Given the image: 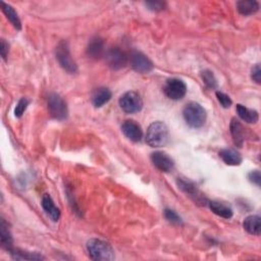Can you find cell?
Returning <instances> with one entry per match:
<instances>
[{"label": "cell", "mask_w": 261, "mask_h": 261, "mask_svg": "<svg viewBox=\"0 0 261 261\" xmlns=\"http://www.w3.org/2000/svg\"><path fill=\"white\" fill-rule=\"evenodd\" d=\"M230 132L234 141V144L237 147H243L244 145V141H245V137H244V128L242 126V124L240 123V121H238L237 119H232L231 121V125H230Z\"/></svg>", "instance_id": "18"}, {"label": "cell", "mask_w": 261, "mask_h": 261, "mask_svg": "<svg viewBox=\"0 0 261 261\" xmlns=\"http://www.w3.org/2000/svg\"><path fill=\"white\" fill-rule=\"evenodd\" d=\"M0 239H2V246L4 249L10 252L14 248V240L9 230V225L4 218L2 219V225H0Z\"/></svg>", "instance_id": "21"}, {"label": "cell", "mask_w": 261, "mask_h": 261, "mask_svg": "<svg viewBox=\"0 0 261 261\" xmlns=\"http://www.w3.org/2000/svg\"><path fill=\"white\" fill-rule=\"evenodd\" d=\"M145 6L148 8V10H150L155 13L163 11L166 7L165 3H162V2H147V3H145Z\"/></svg>", "instance_id": "29"}, {"label": "cell", "mask_w": 261, "mask_h": 261, "mask_svg": "<svg viewBox=\"0 0 261 261\" xmlns=\"http://www.w3.org/2000/svg\"><path fill=\"white\" fill-rule=\"evenodd\" d=\"M41 205L43 210L46 212V214L53 220V221H58L61 215L60 210L55 206L52 198L50 197V195L45 194L42 197L41 200Z\"/></svg>", "instance_id": "16"}, {"label": "cell", "mask_w": 261, "mask_h": 261, "mask_svg": "<svg viewBox=\"0 0 261 261\" xmlns=\"http://www.w3.org/2000/svg\"><path fill=\"white\" fill-rule=\"evenodd\" d=\"M129 62L132 68L139 73H149L152 71L154 65L145 54L139 51H133L129 57Z\"/></svg>", "instance_id": "8"}, {"label": "cell", "mask_w": 261, "mask_h": 261, "mask_svg": "<svg viewBox=\"0 0 261 261\" xmlns=\"http://www.w3.org/2000/svg\"><path fill=\"white\" fill-rule=\"evenodd\" d=\"M164 217L168 222L172 223V225H181L183 222L180 215L175 210H171L169 208H166L164 210Z\"/></svg>", "instance_id": "27"}, {"label": "cell", "mask_w": 261, "mask_h": 261, "mask_svg": "<svg viewBox=\"0 0 261 261\" xmlns=\"http://www.w3.org/2000/svg\"><path fill=\"white\" fill-rule=\"evenodd\" d=\"M105 59L110 68L115 70H119L124 68L128 61L129 57L121 48H111L107 52H105Z\"/></svg>", "instance_id": "9"}, {"label": "cell", "mask_w": 261, "mask_h": 261, "mask_svg": "<svg viewBox=\"0 0 261 261\" xmlns=\"http://www.w3.org/2000/svg\"><path fill=\"white\" fill-rule=\"evenodd\" d=\"M183 117L188 126L198 129L204 126L207 114L203 106L197 102H190L185 106L183 110Z\"/></svg>", "instance_id": "3"}, {"label": "cell", "mask_w": 261, "mask_h": 261, "mask_svg": "<svg viewBox=\"0 0 261 261\" xmlns=\"http://www.w3.org/2000/svg\"><path fill=\"white\" fill-rule=\"evenodd\" d=\"M56 59L59 65L68 73H76L78 71V65L71 57L68 43L66 41H60L55 50Z\"/></svg>", "instance_id": "4"}, {"label": "cell", "mask_w": 261, "mask_h": 261, "mask_svg": "<svg viewBox=\"0 0 261 261\" xmlns=\"http://www.w3.org/2000/svg\"><path fill=\"white\" fill-rule=\"evenodd\" d=\"M2 6H3V12L4 14L6 15L7 19L11 22V24L14 26V28H16L17 30H21L22 29V23H21V20L17 14V12L15 11V9L6 4V3H2Z\"/></svg>", "instance_id": "24"}, {"label": "cell", "mask_w": 261, "mask_h": 261, "mask_svg": "<svg viewBox=\"0 0 261 261\" xmlns=\"http://www.w3.org/2000/svg\"><path fill=\"white\" fill-rule=\"evenodd\" d=\"M111 97H113V93H111V91L108 88L100 87L93 91L91 95V102L94 105V107L100 108L107 102H109Z\"/></svg>", "instance_id": "14"}, {"label": "cell", "mask_w": 261, "mask_h": 261, "mask_svg": "<svg viewBox=\"0 0 261 261\" xmlns=\"http://www.w3.org/2000/svg\"><path fill=\"white\" fill-rule=\"evenodd\" d=\"M87 252L89 257L95 261H108L115 259V250L105 241L91 239L87 242Z\"/></svg>", "instance_id": "2"}, {"label": "cell", "mask_w": 261, "mask_h": 261, "mask_svg": "<svg viewBox=\"0 0 261 261\" xmlns=\"http://www.w3.org/2000/svg\"><path fill=\"white\" fill-rule=\"evenodd\" d=\"M201 78L204 82V84L210 88V89H215L217 87V80L214 77V74L211 70L209 69H204L201 71Z\"/></svg>", "instance_id": "25"}, {"label": "cell", "mask_w": 261, "mask_h": 261, "mask_svg": "<svg viewBox=\"0 0 261 261\" xmlns=\"http://www.w3.org/2000/svg\"><path fill=\"white\" fill-rule=\"evenodd\" d=\"M163 92L165 96L171 100H181L187 93V85L180 79L171 78L166 80L163 86Z\"/></svg>", "instance_id": "7"}, {"label": "cell", "mask_w": 261, "mask_h": 261, "mask_svg": "<svg viewBox=\"0 0 261 261\" xmlns=\"http://www.w3.org/2000/svg\"><path fill=\"white\" fill-rule=\"evenodd\" d=\"M243 227L247 233L253 236L261 234V218L259 215H249L244 219Z\"/></svg>", "instance_id": "17"}, {"label": "cell", "mask_w": 261, "mask_h": 261, "mask_svg": "<svg viewBox=\"0 0 261 261\" xmlns=\"http://www.w3.org/2000/svg\"><path fill=\"white\" fill-rule=\"evenodd\" d=\"M178 186L184 193L194 198L197 202H203V200L205 201L204 197L200 194L198 188L196 187V185L194 183L184 179H178Z\"/></svg>", "instance_id": "13"}, {"label": "cell", "mask_w": 261, "mask_h": 261, "mask_svg": "<svg viewBox=\"0 0 261 261\" xmlns=\"http://www.w3.org/2000/svg\"><path fill=\"white\" fill-rule=\"evenodd\" d=\"M151 161L158 170L163 172L171 171L175 166V162L172 158L163 151L153 152L151 154Z\"/></svg>", "instance_id": "10"}, {"label": "cell", "mask_w": 261, "mask_h": 261, "mask_svg": "<svg viewBox=\"0 0 261 261\" xmlns=\"http://www.w3.org/2000/svg\"><path fill=\"white\" fill-rule=\"evenodd\" d=\"M237 113L242 121L247 124H256L259 120L258 113L254 109H250L242 104H237Z\"/></svg>", "instance_id": "19"}, {"label": "cell", "mask_w": 261, "mask_h": 261, "mask_svg": "<svg viewBox=\"0 0 261 261\" xmlns=\"http://www.w3.org/2000/svg\"><path fill=\"white\" fill-rule=\"evenodd\" d=\"M248 179L251 183L255 184L258 187H260V184H261V176H260V171L259 170H252L249 172L248 175Z\"/></svg>", "instance_id": "31"}, {"label": "cell", "mask_w": 261, "mask_h": 261, "mask_svg": "<svg viewBox=\"0 0 261 261\" xmlns=\"http://www.w3.org/2000/svg\"><path fill=\"white\" fill-rule=\"evenodd\" d=\"M119 103L121 108L129 115L140 113L143 108V100L141 96L135 91H129L123 94Z\"/></svg>", "instance_id": "6"}, {"label": "cell", "mask_w": 261, "mask_h": 261, "mask_svg": "<svg viewBox=\"0 0 261 261\" xmlns=\"http://www.w3.org/2000/svg\"><path fill=\"white\" fill-rule=\"evenodd\" d=\"M47 104H48L49 115L53 119L57 121H63L67 118L68 115L67 105L59 94L57 93L49 94Z\"/></svg>", "instance_id": "5"}, {"label": "cell", "mask_w": 261, "mask_h": 261, "mask_svg": "<svg viewBox=\"0 0 261 261\" xmlns=\"http://www.w3.org/2000/svg\"><path fill=\"white\" fill-rule=\"evenodd\" d=\"M208 206H209L210 210L214 214H216V215H218V216H220L222 218L230 219V218L233 217L234 212H233L232 208L229 207L226 204L217 202V201H209L208 202Z\"/></svg>", "instance_id": "20"}, {"label": "cell", "mask_w": 261, "mask_h": 261, "mask_svg": "<svg viewBox=\"0 0 261 261\" xmlns=\"http://www.w3.org/2000/svg\"><path fill=\"white\" fill-rule=\"evenodd\" d=\"M251 79L256 82L257 84L261 83V69H260V64L257 63L255 64L252 69H251Z\"/></svg>", "instance_id": "30"}, {"label": "cell", "mask_w": 261, "mask_h": 261, "mask_svg": "<svg viewBox=\"0 0 261 261\" xmlns=\"http://www.w3.org/2000/svg\"><path fill=\"white\" fill-rule=\"evenodd\" d=\"M237 10L242 16H252L259 11V4L255 0H241L237 3Z\"/></svg>", "instance_id": "22"}, {"label": "cell", "mask_w": 261, "mask_h": 261, "mask_svg": "<svg viewBox=\"0 0 261 261\" xmlns=\"http://www.w3.org/2000/svg\"><path fill=\"white\" fill-rule=\"evenodd\" d=\"M86 53L89 58L92 59H99L103 55H105V47H104V41L100 38V37H94L93 39L88 44Z\"/></svg>", "instance_id": "12"}, {"label": "cell", "mask_w": 261, "mask_h": 261, "mask_svg": "<svg viewBox=\"0 0 261 261\" xmlns=\"http://www.w3.org/2000/svg\"><path fill=\"white\" fill-rule=\"evenodd\" d=\"M218 155L221 160L228 165H240L243 160L241 154L237 150H234V149H221L218 152Z\"/></svg>", "instance_id": "15"}, {"label": "cell", "mask_w": 261, "mask_h": 261, "mask_svg": "<svg viewBox=\"0 0 261 261\" xmlns=\"http://www.w3.org/2000/svg\"><path fill=\"white\" fill-rule=\"evenodd\" d=\"M122 131L124 135L133 142H139L143 137V130L141 126L133 120L124 122L122 125Z\"/></svg>", "instance_id": "11"}, {"label": "cell", "mask_w": 261, "mask_h": 261, "mask_svg": "<svg viewBox=\"0 0 261 261\" xmlns=\"http://www.w3.org/2000/svg\"><path fill=\"white\" fill-rule=\"evenodd\" d=\"M9 51H10V45L6 42V40H2V45H0V53H2V56L5 60L8 59Z\"/></svg>", "instance_id": "32"}, {"label": "cell", "mask_w": 261, "mask_h": 261, "mask_svg": "<svg viewBox=\"0 0 261 261\" xmlns=\"http://www.w3.org/2000/svg\"><path fill=\"white\" fill-rule=\"evenodd\" d=\"M216 95V98L218 100V102L220 103V105L223 107V108H230L233 104V101L232 99L230 98V96H228L227 94L222 93V92H216L215 93Z\"/></svg>", "instance_id": "28"}, {"label": "cell", "mask_w": 261, "mask_h": 261, "mask_svg": "<svg viewBox=\"0 0 261 261\" xmlns=\"http://www.w3.org/2000/svg\"><path fill=\"white\" fill-rule=\"evenodd\" d=\"M29 103H30V100L27 99V98H25V97H24V98H21V99L19 100V102H18V104H17V106H16V108H15V117H16V118L20 119V118L23 117V115H24V113L26 111L27 107L29 106Z\"/></svg>", "instance_id": "26"}, {"label": "cell", "mask_w": 261, "mask_h": 261, "mask_svg": "<svg viewBox=\"0 0 261 261\" xmlns=\"http://www.w3.org/2000/svg\"><path fill=\"white\" fill-rule=\"evenodd\" d=\"M169 130L162 122H154L146 133V143L153 148L164 147L169 142Z\"/></svg>", "instance_id": "1"}, {"label": "cell", "mask_w": 261, "mask_h": 261, "mask_svg": "<svg viewBox=\"0 0 261 261\" xmlns=\"http://www.w3.org/2000/svg\"><path fill=\"white\" fill-rule=\"evenodd\" d=\"M10 253H11L12 257L17 260H43V259H45V257L43 255H41L40 253L28 252V251H24L21 249L13 248L10 251Z\"/></svg>", "instance_id": "23"}]
</instances>
